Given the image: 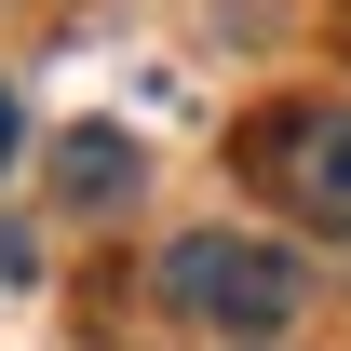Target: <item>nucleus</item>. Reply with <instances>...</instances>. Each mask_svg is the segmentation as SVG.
Returning <instances> with one entry per match:
<instances>
[{"mask_svg": "<svg viewBox=\"0 0 351 351\" xmlns=\"http://www.w3.org/2000/svg\"><path fill=\"white\" fill-rule=\"evenodd\" d=\"M149 284H162L176 324H217V338H270L284 311H298L311 270L284 257V243H257V230H176L162 257H149Z\"/></svg>", "mask_w": 351, "mask_h": 351, "instance_id": "obj_1", "label": "nucleus"}, {"mask_svg": "<svg viewBox=\"0 0 351 351\" xmlns=\"http://www.w3.org/2000/svg\"><path fill=\"white\" fill-rule=\"evenodd\" d=\"M243 162L270 176V203L311 230H351V95H311V108H270L243 135Z\"/></svg>", "mask_w": 351, "mask_h": 351, "instance_id": "obj_2", "label": "nucleus"}, {"mask_svg": "<svg viewBox=\"0 0 351 351\" xmlns=\"http://www.w3.org/2000/svg\"><path fill=\"white\" fill-rule=\"evenodd\" d=\"M54 189H68L82 217H108V203L135 189V135H122V122H82L68 149H54Z\"/></svg>", "mask_w": 351, "mask_h": 351, "instance_id": "obj_3", "label": "nucleus"}, {"mask_svg": "<svg viewBox=\"0 0 351 351\" xmlns=\"http://www.w3.org/2000/svg\"><path fill=\"white\" fill-rule=\"evenodd\" d=\"M0 176H14V95H0Z\"/></svg>", "mask_w": 351, "mask_h": 351, "instance_id": "obj_4", "label": "nucleus"}, {"mask_svg": "<svg viewBox=\"0 0 351 351\" xmlns=\"http://www.w3.org/2000/svg\"><path fill=\"white\" fill-rule=\"evenodd\" d=\"M230 351H257V338H230Z\"/></svg>", "mask_w": 351, "mask_h": 351, "instance_id": "obj_5", "label": "nucleus"}]
</instances>
